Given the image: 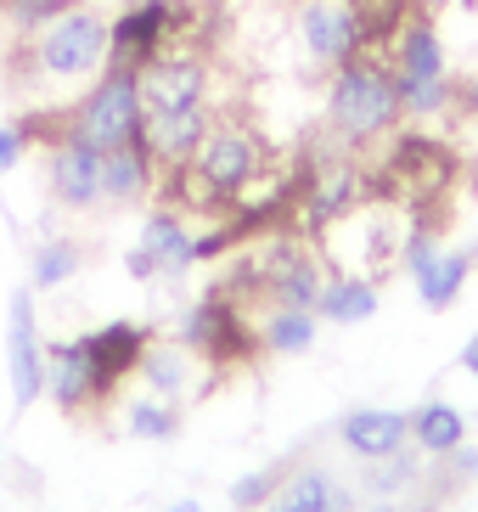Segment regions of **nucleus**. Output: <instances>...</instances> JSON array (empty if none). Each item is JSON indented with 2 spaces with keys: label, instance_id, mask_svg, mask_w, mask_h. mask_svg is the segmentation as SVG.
I'll return each instance as SVG.
<instances>
[{
  "label": "nucleus",
  "instance_id": "4468645a",
  "mask_svg": "<svg viewBox=\"0 0 478 512\" xmlns=\"http://www.w3.org/2000/svg\"><path fill=\"white\" fill-rule=\"evenodd\" d=\"M158 186V169H152L147 147H119L102 158V203L107 209H141Z\"/></svg>",
  "mask_w": 478,
  "mask_h": 512
},
{
  "label": "nucleus",
  "instance_id": "a211bd4d",
  "mask_svg": "<svg viewBox=\"0 0 478 512\" xmlns=\"http://www.w3.org/2000/svg\"><path fill=\"white\" fill-rule=\"evenodd\" d=\"M315 310H287V304H270V316L259 321V349H270V355H304V349L315 344Z\"/></svg>",
  "mask_w": 478,
  "mask_h": 512
},
{
  "label": "nucleus",
  "instance_id": "9b49d317",
  "mask_svg": "<svg viewBox=\"0 0 478 512\" xmlns=\"http://www.w3.org/2000/svg\"><path fill=\"white\" fill-rule=\"evenodd\" d=\"M45 394L62 417H79V411L102 406V389H96V372H90V355L79 338L68 344H45Z\"/></svg>",
  "mask_w": 478,
  "mask_h": 512
},
{
  "label": "nucleus",
  "instance_id": "473e14b6",
  "mask_svg": "<svg viewBox=\"0 0 478 512\" xmlns=\"http://www.w3.org/2000/svg\"><path fill=\"white\" fill-rule=\"evenodd\" d=\"M214 6H231V0H214Z\"/></svg>",
  "mask_w": 478,
  "mask_h": 512
},
{
  "label": "nucleus",
  "instance_id": "2f4dec72",
  "mask_svg": "<svg viewBox=\"0 0 478 512\" xmlns=\"http://www.w3.org/2000/svg\"><path fill=\"white\" fill-rule=\"evenodd\" d=\"M0 91H6V57H0Z\"/></svg>",
  "mask_w": 478,
  "mask_h": 512
},
{
  "label": "nucleus",
  "instance_id": "aec40b11",
  "mask_svg": "<svg viewBox=\"0 0 478 512\" xmlns=\"http://www.w3.org/2000/svg\"><path fill=\"white\" fill-rule=\"evenodd\" d=\"M141 377H147V389L158 400H180V394L192 389V349L180 344H152L147 361H141Z\"/></svg>",
  "mask_w": 478,
  "mask_h": 512
},
{
  "label": "nucleus",
  "instance_id": "bb28decb",
  "mask_svg": "<svg viewBox=\"0 0 478 512\" xmlns=\"http://www.w3.org/2000/svg\"><path fill=\"white\" fill-rule=\"evenodd\" d=\"M124 276L130 282H152V276H164V265H158V254H152L147 242H135L130 254H124Z\"/></svg>",
  "mask_w": 478,
  "mask_h": 512
},
{
  "label": "nucleus",
  "instance_id": "72a5a7b5",
  "mask_svg": "<svg viewBox=\"0 0 478 512\" xmlns=\"http://www.w3.org/2000/svg\"><path fill=\"white\" fill-rule=\"evenodd\" d=\"M68 6H85V0H68Z\"/></svg>",
  "mask_w": 478,
  "mask_h": 512
},
{
  "label": "nucleus",
  "instance_id": "393cba45",
  "mask_svg": "<svg viewBox=\"0 0 478 512\" xmlns=\"http://www.w3.org/2000/svg\"><path fill=\"white\" fill-rule=\"evenodd\" d=\"M282 479H287V467H259V473L237 479V484H231V507H237V512H259V507H270V496L282 490Z\"/></svg>",
  "mask_w": 478,
  "mask_h": 512
},
{
  "label": "nucleus",
  "instance_id": "5701e85b",
  "mask_svg": "<svg viewBox=\"0 0 478 512\" xmlns=\"http://www.w3.org/2000/svg\"><path fill=\"white\" fill-rule=\"evenodd\" d=\"M400 85V107L405 119H445L456 107V79H394Z\"/></svg>",
  "mask_w": 478,
  "mask_h": 512
},
{
  "label": "nucleus",
  "instance_id": "c9c22d12",
  "mask_svg": "<svg viewBox=\"0 0 478 512\" xmlns=\"http://www.w3.org/2000/svg\"><path fill=\"white\" fill-rule=\"evenodd\" d=\"M377 512H394V507H377Z\"/></svg>",
  "mask_w": 478,
  "mask_h": 512
},
{
  "label": "nucleus",
  "instance_id": "f8f14e48",
  "mask_svg": "<svg viewBox=\"0 0 478 512\" xmlns=\"http://www.w3.org/2000/svg\"><path fill=\"white\" fill-rule=\"evenodd\" d=\"M338 439H344L360 462H383V456L405 451L411 417H405V411H383V406H360V411H349V417L338 422Z\"/></svg>",
  "mask_w": 478,
  "mask_h": 512
},
{
  "label": "nucleus",
  "instance_id": "9d476101",
  "mask_svg": "<svg viewBox=\"0 0 478 512\" xmlns=\"http://www.w3.org/2000/svg\"><path fill=\"white\" fill-rule=\"evenodd\" d=\"M214 113L209 107H175V113H147V130H141V147H147L152 169L169 175V169H186L209 136Z\"/></svg>",
  "mask_w": 478,
  "mask_h": 512
},
{
  "label": "nucleus",
  "instance_id": "20e7f679",
  "mask_svg": "<svg viewBox=\"0 0 478 512\" xmlns=\"http://www.w3.org/2000/svg\"><path fill=\"white\" fill-rule=\"evenodd\" d=\"M180 344L192 349V355H203L209 366H237L259 349V332L242 321L237 299H231L225 282H220L180 316Z\"/></svg>",
  "mask_w": 478,
  "mask_h": 512
},
{
  "label": "nucleus",
  "instance_id": "2eb2a0df",
  "mask_svg": "<svg viewBox=\"0 0 478 512\" xmlns=\"http://www.w3.org/2000/svg\"><path fill=\"white\" fill-rule=\"evenodd\" d=\"M141 242H147L152 254H158V265H164V276H180L197 265V237L186 231V220H180V209H152L147 220H141Z\"/></svg>",
  "mask_w": 478,
  "mask_h": 512
},
{
  "label": "nucleus",
  "instance_id": "1a4fd4ad",
  "mask_svg": "<svg viewBox=\"0 0 478 512\" xmlns=\"http://www.w3.org/2000/svg\"><path fill=\"white\" fill-rule=\"evenodd\" d=\"M79 344H85V355H90V372H96L102 400H113V389H119L130 372H141V361H147L152 327H141V321H107V327L85 332Z\"/></svg>",
  "mask_w": 478,
  "mask_h": 512
},
{
  "label": "nucleus",
  "instance_id": "f03ea898",
  "mask_svg": "<svg viewBox=\"0 0 478 512\" xmlns=\"http://www.w3.org/2000/svg\"><path fill=\"white\" fill-rule=\"evenodd\" d=\"M400 124H405V107H400V85H394L389 57L360 51V57H349L344 68H332L327 130H332L338 147L366 152V147H377V141H389Z\"/></svg>",
  "mask_w": 478,
  "mask_h": 512
},
{
  "label": "nucleus",
  "instance_id": "4be33fe9",
  "mask_svg": "<svg viewBox=\"0 0 478 512\" xmlns=\"http://www.w3.org/2000/svg\"><path fill=\"white\" fill-rule=\"evenodd\" d=\"M124 428L135 439H152V445H164V439L180 434V406L175 400H158V394H141L124 406Z\"/></svg>",
  "mask_w": 478,
  "mask_h": 512
},
{
  "label": "nucleus",
  "instance_id": "7ed1b4c3",
  "mask_svg": "<svg viewBox=\"0 0 478 512\" xmlns=\"http://www.w3.org/2000/svg\"><path fill=\"white\" fill-rule=\"evenodd\" d=\"M62 130L85 147L107 152L119 147H141V130H147V102H141V74L130 68H102V74L90 79V91L68 107V119Z\"/></svg>",
  "mask_w": 478,
  "mask_h": 512
},
{
  "label": "nucleus",
  "instance_id": "c756f323",
  "mask_svg": "<svg viewBox=\"0 0 478 512\" xmlns=\"http://www.w3.org/2000/svg\"><path fill=\"white\" fill-rule=\"evenodd\" d=\"M462 372H473V377H478V332H473V344L462 349Z\"/></svg>",
  "mask_w": 478,
  "mask_h": 512
},
{
  "label": "nucleus",
  "instance_id": "6ab92c4d",
  "mask_svg": "<svg viewBox=\"0 0 478 512\" xmlns=\"http://www.w3.org/2000/svg\"><path fill=\"white\" fill-rule=\"evenodd\" d=\"M467 276H473V254H467V248H456V254H434V265L417 276L422 304H428L434 316H439V310H450V304L462 299Z\"/></svg>",
  "mask_w": 478,
  "mask_h": 512
},
{
  "label": "nucleus",
  "instance_id": "412c9836",
  "mask_svg": "<svg viewBox=\"0 0 478 512\" xmlns=\"http://www.w3.org/2000/svg\"><path fill=\"white\" fill-rule=\"evenodd\" d=\"M79 265H85V248H79L74 237H45L29 259V282L34 287H62V282L79 276Z\"/></svg>",
  "mask_w": 478,
  "mask_h": 512
},
{
  "label": "nucleus",
  "instance_id": "cd10ccee",
  "mask_svg": "<svg viewBox=\"0 0 478 512\" xmlns=\"http://www.w3.org/2000/svg\"><path fill=\"white\" fill-rule=\"evenodd\" d=\"M456 107H462V113H473V119H478V74L467 79V85H456Z\"/></svg>",
  "mask_w": 478,
  "mask_h": 512
},
{
  "label": "nucleus",
  "instance_id": "7c9ffc66",
  "mask_svg": "<svg viewBox=\"0 0 478 512\" xmlns=\"http://www.w3.org/2000/svg\"><path fill=\"white\" fill-rule=\"evenodd\" d=\"M164 512H197V501L186 496V501H175V507H164Z\"/></svg>",
  "mask_w": 478,
  "mask_h": 512
},
{
  "label": "nucleus",
  "instance_id": "a878e982",
  "mask_svg": "<svg viewBox=\"0 0 478 512\" xmlns=\"http://www.w3.org/2000/svg\"><path fill=\"white\" fill-rule=\"evenodd\" d=\"M29 147H34V141H29V130H23V119H6V124H0V175L23 164V152H29Z\"/></svg>",
  "mask_w": 478,
  "mask_h": 512
},
{
  "label": "nucleus",
  "instance_id": "f704fd0d",
  "mask_svg": "<svg viewBox=\"0 0 478 512\" xmlns=\"http://www.w3.org/2000/svg\"><path fill=\"white\" fill-rule=\"evenodd\" d=\"M119 6H135V0H119Z\"/></svg>",
  "mask_w": 478,
  "mask_h": 512
},
{
  "label": "nucleus",
  "instance_id": "f3484780",
  "mask_svg": "<svg viewBox=\"0 0 478 512\" xmlns=\"http://www.w3.org/2000/svg\"><path fill=\"white\" fill-rule=\"evenodd\" d=\"M315 316H321V321H338V327L372 321V316H377V282H372V276H327Z\"/></svg>",
  "mask_w": 478,
  "mask_h": 512
},
{
  "label": "nucleus",
  "instance_id": "6e6552de",
  "mask_svg": "<svg viewBox=\"0 0 478 512\" xmlns=\"http://www.w3.org/2000/svg\"><path fill=\"white\" fill-rule=\"evenodd\" d=\"M45 192L57 197L68 214H90L102 203V152L62 130V136L45 147Z\"/></svg>",
  "mask_w": 478,
  "mask_h": 512
},
{
  "label": "nucleus",
  "instance_id": "ddd939ff",
  "mask_svg": "<svg viewBox=\"0 0 478 512\" xmlns=\"http://www.w3.org/2000/svg\"><path fill=\"white\" fill-rule=\"evenodd\" d=\"M389 68H394V79H445L450 74L434 17H422V12L405 17L400 34H394V46H389Z\"/></svg>",
  "mask_w": 478,
  "mask_h": 512
},
{
  "label": "nucleus",
  "instance_id": "c85d7f7f",
  "mask_svg": "<svg viewBox=\"0 0 478 512\" xmlns=\"http://www.w3.org/2000/svg\"><path fill=\"white\" fill-rule=\"evenodd\" d=\"M270 512H332V507H315V501H270Z\"/></svg>",
  "mask_w": 478,
  "mask_h": 512
},
{
  "label": "nucleus",
  "instance_id": "423d86ee",
  "mask_svg": "<svg viewBox=\"0 0 478 512\" xmlns=\"http://www.w3.org/2000/svg\"><path fill=\"white\" fill-rule=\"evenodd\" d=\"M299 40L315 68H344L349 57L366 51L355 0H299Z\"/></svg>",
  "mask_w": 478,
  "mask_h": 512
},
{
  "label": "nucleus",
  "instance_id": "0eeeda50",
  "mask_svg": "<svg viewBox=\"0 0 478 512\" xmlns=\"http://www.w3.org/2000/svg\"><path fill=\"white\" fill-rule=\"evenodd\" d=\"M6 372H12V406L29 411L45 394V344L29 287H17L12 304H6Z\"/></svg>",
  "mask_w": 478,
  "mask_h": 512
},
{
  "label": "nucleus",
  "instance_id": "f257e3e1",
  "mask_svg": "<svg viewBox=\"0 0 478 512\" xmlns=\"http://www.w3.org/2000/svg\"><path fill=\"white\" fill-rule=\"evenodd\" d=\"M107 29H113V17L96 12L90 0L68 6L40 34L17 40L12 57H6V74H17V85H34V91L40 85H62V91L90 85L107 68Z\"/></svg>",
  "mask_w": 478,
  "mask_h": 512
},
{
  "label": "nucleus",
  "instance_id": "dca6fc26",
  "mask_svg": "<svg viewBox=\"0 0 478 512\" xmlns=\"http://www.w3.org/2000/svg\"><path fill=\"white\" fill-rule=\"evenodd\" d=\"M411 445L422 456H450L456 445H467V417L450 400H422L411 411Z\"/></svg>",
  "mask_w": 478,
  "mask_h": 512
},
{
  "label": "nucleus",
  "instance_id": "39448f33",
  "mask_svg": "<svg viewBox=\"0 0 478 512\" xmlns=\"http://www.w3.org/2000/svg\"><path fill=\"white\" fill-rule=\"evenodd\" d=\"M209 51L169 46L141 68V102L147 113H175V107H209Z\"/></svg>",
  "mask_w": 478,
  "mask_h": 512
},
{
  "label": "nucleus",
  "instance_id": "b1692460",
  "mask_svg": "<svg viewBox=\"0 0 478 512\" xmlns=\"http://www.w3.org/2000/svg\"><path fill=\"white\" fill-rule=\"evenodd\" d=\"M417 479H422L417 456H411V451H394V456H383V462L366 473V490H372V496H400V490H411Z\"/></svg>",
  "mask_w": 478,
  "mask_h": 512
}]
</instances>
